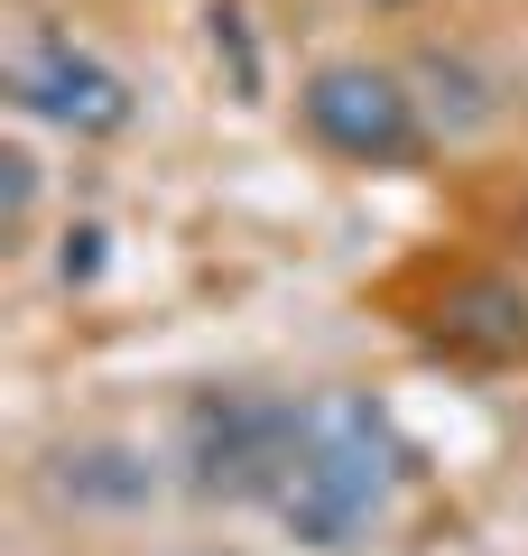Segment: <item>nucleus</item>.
Instances as JSON below:
<instances>
[{
	"label": "nucleus",
	"instance_id": "nucleus-1",
	"mask_svg": "<svg viewBox=\"0 0 528 556\" xmlns=\"http://www.w3.org/2000/svg\"><path fill=\"white\" fill-rule=\"evenodd\" d=\"M390 482H399V445L372 399L362 390L297 399V464H288V492L269 501L297 547H352L390 510Z\"/></svg>",
	"mask_w": 528,
	"mask_h": 556
},
{
	"label": "nucleus",
	"instance_id": "nucleus-7",
	"mask_svg": "<svg viewBox=\"0 0 528 556\" xmlns=\"http://www.w3.org/2000/svg\"><path fill=\"white\" fill-rule=\"evenodd\" d=\"M417 75L436 84V112H445V130H482V121H491V84L473 75L464 56H445V47H436V56L417 65Z\"/></svg>",
	"mask_w": 528,
	"mask_h": 556
},
{
	"label": "nucleus",
	"instance_id": "nucleus-2",
	"mask_svg": "<svg viewBox=\"0 0 528 556\" xmlns=\"http://www.w3.org/2000/svg\"><path fill=\"white\" fill-rule=\"evenodd\" d=\"M297 464V408L269 390H196L186 399V473L214 501H278Z\"/></svg>",
	"mask_w": 528,
	"mask_h": 556
},
{
	"label": "nucleus",
	"instance_id": "nucleus-6",
	"mask_svg": "<svg viewBox=\"0 0 528 556\" xmlns=\"http://www.w3.org/2000/svg\"><path fill=\"white\" fill-rule=\"evenodd\" d=\"M47 492L75 501V510H139V501H158V464L139 455V445H65L56 464H47Z\"/></svg>",
	"mask_w": 528,
	"mask_h": 556
},
{
	"label": "nucleus",
	"instance_id": "nucleus-8",
	"mask_svg": "<svg viewBox=\"0 0 528 556\" xmlns=\"http://www.w3.org/2000/svg\"><path fill=\"white\" fill-rule=\"evenodd\" d=\"M93 269H102V223H75V232H65V251H56V278H65V288H84Z\"/></svg>",
	"mask_w": 528,
	"mask_h": 556
},
{
	"label": "nucleus",
	"instance_id": "nucleus-4",
	"mask_svg": "<svg viewBox=\"0 0 528 556\" xmlns=\"http://www.w3.org/2000/svg\"><path fill=\"white\" fill-rule=\"evenodd\" d=\"M10 102H20L28 121H47V130H65V139L130 130V84L75 38H28L20 56H10Z\"/></svg>",
	"mask_w": 528,
	"mask_h": 556
},
{
	"label": "nucleus",
	"instance_id": "nucleus-3",
	"mask_svg": "<svg viewBox=\"0 0 528 556\" xmlns=\"http://www.w3.org/2000/svg\"><path fill=\"white\" fill-rule=\"evenodd\" d=\"M297 121H306L315 149H334L343 167H408L427 149V112H417L408 75L362 56H334L297 84Z\"/></svg>",
	"mask_w": 528,
	"mask_h": 556
},
{
	"label": "nucleus",
	"instance_id": "nucleus-5",
	"mask_svg": "<svg viewBox=\"0 0 528 556\" xmlns=\"http://www.w3.org/2000/svg\"><path fill=\"white\" fill-rule=\"evenodd\" d=\"M427 334L445 343L454 362H482V371L528 362V288L510 269H454L445 288H436Z\"/></svg>",
	"mask_w": 528,
	"mask_h": 556
},
{
	"label": "nucleus",
	"instance_id": "nucleus-10",
	"mask_svg": "<svg viewBox=\"0 0 528 556\" xmlns=\"http://www.w3.org/2000/svg\"><path fill=\"white\" fill-rule=\"evenodd\" d=\"M372 10H417V0H372Z\"/></svg>",
	"mask_w": 528,
	"mask_h": 556
},
{
	"label": "nucleus",
	"instance_id": "nucleus-9",
	"mask_svg": "<svg viewBox=\"0 0 528 556\" xmlns=\"http://www.w3.org/2000/svg\"><path fill=\"white\" fill-rule=\"evenodd\" d=\"M10 232H28V214H38V159H28V149H10Z\"/></svg>",
	"mask_w": 528,
	"mask_h": 556
}]
</instances>
